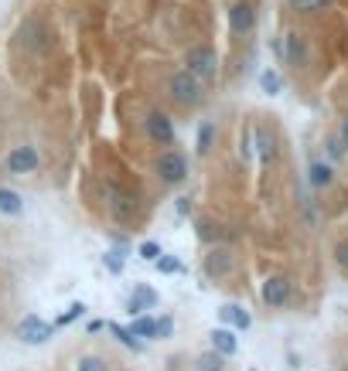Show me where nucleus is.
I'll list each match as a JSON object with an SVG mask.
<instances>
[{
  "mask_svg": "<svg viewBox=\"0 0 348 371\" xmlns=\"http://www.w3.org/2000/svg\"><path fill=\"white\" fill-rule=\"evenodd\" d=\"M185 65H188V72L198 75V79H215V75H218V54H215V48H209V45L188 48Z\"/></svg>",
  "mask_w": 348,
  "mask_h": 371,
  "instance_id": "1",
  "label": "nucleus"
},
{
  "mask_svg": "<svg viewBox=\"0 0 348 371\" xmlns=\"http://www.w3.org/2000/svg\"><path fill=\"white\" fill-rule=\"evenodd\" d=\"M171 96L181 103V106H195L202 99V85H198V75H191L188 68L174 72L171 75Z\"/></svg>",
  "mask_w": 348,
  "mask_h": 371,
  "instance_id": "2",
  "label": "nucleus"
},
{
  "mask_svg": "<svg viewBox=\"0 0 348 371\" xmlns=\"http://www.w3.org/2000/svg\"><path fill=\"white\" fill-rule=\"evenodd\" d=\"M188 174V160L178 154V150H164L158 157V177L164 184H181Z\"/></svg>",
  "mask_w": 348,
  "mask_h": 371,
  "instance_id": "3",
  "label": "nucleus"
},
{
  "mask_svg": "<svg viewBox=\"0 0 348 371\" xmlns=\"http://www.w3.org/2000/svg\"><path fill=\"white\" fill-rule=\"evenodd\" d=\"M103 194H106V205H109V212H113V218H116V221H130V218L137 214L134 194L120 191L116 184H106V187H103Z\"/></svg>",
  "mask_w": 348,
  "mask_h": 371,
  "instance_id": "4",
  "label": "nucleus"
},
{
  "mask_svg": "<svg viewBox=\"0 0 348 371\" xmlns=\"http://www.w3.org/2000/svg\"><path fill=\"white\" fill-rule=\"evenodd\" d=\"M52 323H45L41 317H34V314H27L21 323H18V334H21V341L25 344H45L48 337H52Z\"/></svg>",
  "mask_w": 348,
  "mask_h": 371,
  "instance_id": "5",
  "label": "nucleus"
},
{
  "mask_svg": "<svg viewBox=\"0 0 348 371\" xmlns=\"http://www.w3.org/2000/svg\"><path fill=\"white\" fill-rule=\"evenodd\" d=\"M7 170L18 174V177H25V174H31V170H38V150H34V147H14L11 157H7Z\"/></svg>",
  "mask_w": 348,
  "mask_h": 371,
  "instance_id": "6",
  "label": "nucleus"
},
{
  "mask_svg": "<svg viewBox=\"0 0 348 371\" xmlns=\"http://www.w3.org/2000/svg\"><path fill=\"white\" fill-rule=\"evenodd\" d=\"M144 123H147V133H151V140H154V143H161V147L174 143V123H171V116H167V112H151Z\"/></svg>",
  "mask_w": 348,
  "mask_h": 371,
  "instance_id": "7",
  "label": "nucleus"
},
{
  "mask_svg": "<svg viewBox=\"0 0 348 371\" xmlns=\"http://www.w3.org/2000/svg\"><path fill=\"white\" fill-rule=\"evenodd\" d=\"M263 300H267L270 307H284L291 300V279L287 276H270L267 283H263Z\"/></svg>",
  "mask_w": 348,
  "mask_h": 371,
  "instance_id": "8",
  "label": "nucleus"
},
{
  "mask_svg": "<svg viewBox=\"0 0 348 371\" xmlns=\"http://www.w3.org/2000/svg\"><path fill=\"white\" fill-rule=\"evenodd\" d=\"M253 21H256V14H253V7H249L246 0L232 3V10H229V27H232L236 34H246V31L253 27Z\"/></svg>",
  "mask_w": 348,
  "mask_h": 371,
  "instance_id": "9",
  "label": "nucleus"
},
{
  "mask_svg": "<svg viewBox=\"0 0 348 371\" xmlns=\"http://www.w3.org/2000/svg\"><path fill=\"white\" fill-rule=\"evenodd\" d=\"M151 307H158V293L140 283V286L134 290V296H130V303H127V310H130V317H140V314L151 310Z\"/></svg>",
  "mask_w": 348,
  "mask_h": 371,
  "instance_id": "10",
  "label": "nucleus"
},
{
  "mask_svg": "<svg viewBox=\"0 0 348 371\" xmlns=\"http://www.w3.org/2000/svg\"><path fill=\"white\" fill-rule=\"evenodd\" d=\"M212 347L218 351V354H225V358H229V354H236V351H239V341H236V334H232L229 327H215V330H212Z\"/></svg>",
  "mask_w": 348,
  "mask_h": 371,
  "instance_id": "11",
  "label": "nucleus"
},
{
  "mask_svg": "<svg viewBox=\"0 0 348 371\" xmlns=\"http://www.w3.org/2000/svg\"><path fill=\"white\" fill-rule=\"evenodd\" d=\"M229 269H232V256H229L225 249H212L209 259H205V272H209V276H225Z\"/></svg>",
  "mask_w": 348,
  "mask_h": 371,
  "instance_id": "12",
  "label": "nucleus"
},
{
  "mask_svg": "<svg viewBox=\"0 0 348 371\" xmlns=\"http://www.w3.org/2000/svg\"><path fill=\"white\" fill-rule=\"evenodd\" d=\"M218 317L225 320V323H232V327H236V330H246V327H249V323H253V317H249V314H246V310H242L239 303H225V307H222V310H218Z\"/></svg>",
  "mask_w": 348,
  "mask_h": 371,
  "instance_id": "13",
  "label": "nucleus"
},
{
  "mask_svg": "<svg viewBox=\"0 0 348 371\" xmlns=\"http://www.w3.org/2000/svg\"><path fill=\"white\" fill-rule=\"evenodd\" d=\"M21 38H25L34 52H45V48L52 45V41H41V38H48V34H45V27L38 24V21H27V24L21 27Z\"/></svg>",
  "mask_w": 348,
  "mask_h": 371,
  "instance_id": "14",
  "label": "nucleus"
},
{
  "mask_svg": "<svg viewBox=\"0 0 348 371\" xmlns=\"http://www.w3.org/2000/svg\"><path fill=\"white\" fill-rule=\"evenodd\" d=\"M0 212H4V214H21V212H25L21 194H18V191H11V187H0Z\"/></svg>",
  "mask_w": 348,
  "mask_h": 371,
  "instance_id": "15",
  "label": "nucleus"
},
{
  "mask_svg": "<svg viewBox=\"0 0 348 371\" xmlns=\"http://www.w3.org/2000/svg\"><path fill=\"white\" fill-rule=\"evenodd\" d=\"M106 327L116 334V341H120L123 347H134V351H140V347H144V341L137 337L134 330H127V327H120V323H106Z\"/></svg>",
  "mask_w": 348,
  "mask_h": 371,
  "instance_id": "16",
  "label": "nucleus"
},
{
  "mask_svg": "<svg viewBox=\"0 0 348 371\" xmlns=\"http://www.w3.org/2000/svg\"><path fill=\"white\" fill-rule=\"evenodd\" d=\"M287 61L291 65H304V38L300 34H287Z\"/></svg>",
  "mask_w": 348,
  "mask_h": 371,
  "instance_id": "17",
  "label": "nucleus"
},
{
  "mask_svg": "<svg viewBox=\"0 0 348 371\" xmlns=\"http://www.w3.org/2000/svg\"><path fill=\"white\" fill-rule=\"evenodd\" d=\"M307 181H311L314 187H328V184H331V167H328V163H311Z\"/></svg>",
  "mask_w": 348,
  "mask_h": 371,
  "instance_id": "18",
  "label": "nucleus"
},
{
  "mask_svg": "<svg viewBox=\"0 0 348 371\" xmlns=\"http://www.w3.org/2000/svg\"><path fill=\"white\" fill-rule=\"evenodd\" d=\"M198 371H225V354H218V351L202 354L198 358Z\"/></svg>",
  "mask_w": 348,
  "mask_h": 371,
  "instance_id": "19",
  "label": "nucleus"
},
{
  "mask_svg": "<svg viewBox=\"0 0 348 371\" xmlns=\"http://www.w3.org/2000/svg\"><path fill=\"white\" fill-rule=\"evenodd\" d=\"M130 330H134L137 337H154V334H158V320H151V317H137Z\"/></svg>",
  "mask_w": 348,
  "mask_h": 371,
  "instance_id": "20",
  "label": "nucleus"
},
{
  "mask_svg": "<svg viewBox=\"0 0 348 371\" xmlns=\"http://www.w3.org/2000/svg\"><path fill=\"white\" fill-rule=\"evenodd\" d=\"M256 147H260V157H263V160H273V154H277L273 136H270L267 130H256Z\"/></svg>",
  "mask_w": 348,
  "mask_h": 371,
  "instance_id": "21",
  "label": "nucleus"
},
{
  "mask_svg": "<svg viewBox=\"0 0 348 371\" xmlns=\"http://www.w3.org/2000/svg\"><path fill=\"white\" fill-rule=\"evenodd\" d=\"M291 3H294V10H300V14H318L331 0H291Z\"/></svg>",
  "mask_w": 348,
  "mask_h": 371,
  "instance_id": "22",
  "label": "nucleus"
},
{
  "mask_svg": "<svg viewBox=\"0 0 348 371\" xmlns=\"http://www.w3.org/2000/svg\"><path fill=\"white\" fill-rule=\"evenodd\" d=\"M260 85H263V92H270V96H277V92L284 89V82H280L277 72H263V75H260Z\"/></svg>",
  "mask_w": 348,
  "mask_h": 371,
  "instance_id": "23",
  "label": "nucleus"
},
{
  "mask_svg": "<svg viewBox=\"0 0 348 371\" xmlns=\"http://www.w3.org/2000/svg\"><path fill=\"white\" fill-rule=\"evenodd\" d=\"M79 371H106V361L103 358H96V354H85V358H79V365H76Z\"/></svg>",
  "mask_w": 348,
  "mask_h": 371,
  "instance_id": "24",
  "label": "nucleus"
},
{
  "mask_svg": "<svg viewBox=\"0 0 348 371\" xmlns=\"http://www.w3.org/2000/svg\"><path fill=\"white\" fill-rule=\"evenodd\" d=\"M212 136H215V126H212V123H205V126L198 130V154H209V147H212Z\"/></svg>",
  "mask_w": 348,
  "mask_h": 371,
  "instance_id": "25",
  "label": "nucleus"
},
{
  "mask_svg": "<svg viewBox=\"0 0 348 371\" xmlns=\"http://www.w3.org/2000/svg\"><path fill=\"white\" fill-rule=\"evenodd\" d=\"M82 314H85V303H72L62 317H58V327H65V323H72V320H79Z\"/></svg>",
  "mask_w": 348,
  "mask_h": 371,
  "instance_id": "26",
  "label": "nucleus"
},
{
  "mask_svg": "<svg viewBox=\"0 0 348 371\" xmlns=\"http://www.w3.org/2000/svg\"><path fill=\"white\" fill-rule=\"evenodd\" d=\"M154 265H158V269H161V272H178V269H181V263H178V259H174V256H158V259H154Z\"/></svg>",
  "mask_w": 348,
  "mask_h": 371,
  "instance_id": "27",
  "label": "nucleus"
},
{
  "mask_svg": "<svg viewBox=\"0 0 348 371\" xmlns=\"http://www.w3.org/2000/svg\"><path fill=\"white\" fill-rule=\"evenodd\" d=\"M106 269H109V272H120V269H123V249L106 252Z\"/></svg>",
  "mask_w": 348,
  "mask_h": 371,
  "instance_id": "28",
  "label": "nucleus"
},
{
  "mask_svg": "<svg viewBox=\"0 0 348 371\" xmlns=\"http://www.w3.org/2000/svg\"><path fill=\"white\" fill-rule=\"evenodd\" d=\"M140 256H144L147 263H154V259L161 256V245H158V242H144V245H140Z\"/></svg>",
  "mask_w": 348,
  "mask_h": 371,
  "instance_id": "29",
  "label": "nucleus"
},
{
  "mask_svg": "<svg viewBox=\"0 0 348 371\" xmlns=\"http://www.w3.org/2000/svg\"><path fill=\"white\" fill-rule=\"evenodd\" d=\"M328 154L335 160H342L345 157V140H331V143H328Z\"/></svg>",
  "mask_w": 348,
  "mask_h": 371,
  "instance_id": "30",
  "label": "nucleus"
},
{
  "mask_svg": "<svg viewBox=\"0 0 348 371\" xmlns=\"http://www.w3.org/2000/svg\"><path fill=\"white\" fill-rule=\"evenodd\" d=\"M335 259H338V265H342V269H348V239L338 242V249H335Z\"/></svg>",
  "mask_w": 348,
  "mask_h": 371,
  "instance_id": "31",
  "label": "nucleus"
},
{
  "mask_svg": "<svg viewBox=\"0 0 348 371\" xmlns=\"http://www.w3.org/2000/svg\"><path fill=\"white\" fill-rule=\"evenodd\" d=\"M171 330H174V320H171V317H161V320H158V334H161V337H167Z\"/></svg>",
  "mask_w": 348,
  "mask_h": 371,
  "instance_id": "32",
  "label": "nucleus"
},
{
  "mask_svg": "<svg viewBox=\"0 0 348 371\" xmlns=\"http://www.w3.org/2000/svg\"><path fill=\"white\" fill-rule=\"evenodd\" d=\"M191 205H188V198H178V214H185Z\"/></svg>",
  "mask_w": 348,
  "mask_h": 371,
  "instance_id": "33",
  "label": "nucleus"
},
{
  "mask_svg": "<svg viewBox=\"0 0 348 371\" xmlns=\"http://www.w3.org/2000/svg\"><path fill=\"white\" fill-rule=\"evenodd\" d=\"M342 140H345V147H348V119H345V130H342Z\"/></svg>",
  "mask_w": 348,
  "mask_h": 371,
  "instance_id": "34",
  "label": "nucleus"
}]
</instances>
